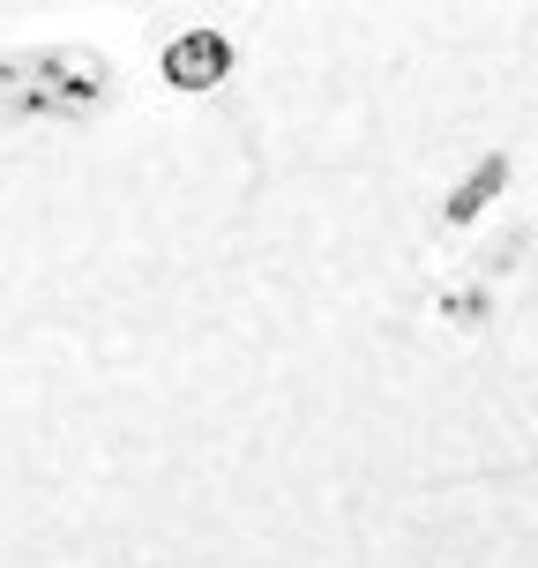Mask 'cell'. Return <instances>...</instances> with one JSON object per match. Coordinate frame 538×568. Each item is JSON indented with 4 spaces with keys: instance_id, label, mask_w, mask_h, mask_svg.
Instances as JSON below:
<instances>
[{
    "instance_id": "1",
    "label": "cell",
    "mask_w": 538,
    "mask_h": 568,
    "mask_svg": "<svg viewBox=\"0 0 538 568\" xmlns=\"http://www.w3.org/2000/svg\"><path fill=\"white\" fill-rule=\"evenodd\" d=\"M225 68H232V53H225V38H210V30L180 38V45L165 53V75H172L180 90H210L217 75H225Z\"/></svg>"
},
{
    "instance_id": "2",
    "label": "cell",
    "mask_w": 538,
    "mask_h": 568,
    "mask_svg": "<svg viewBox=\"0 0 538 568\" xmlns=\"http://www.w3.org/2000/svg\"><path fill=\"white\" fill-rule=\"evenodd\" d=\"M494 187H501V165H486V172H471V180H464V195L449 202V217H456V225H464V217H471V210H479V202L494 195Z\"/></svg>"
}]
</instances>
